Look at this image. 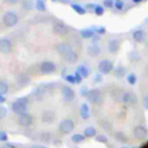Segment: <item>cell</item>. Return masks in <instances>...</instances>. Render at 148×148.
Masks as SVG:
<instances>
[{
  "label": "cell",
  "instance_id": "1f68e13d",
  "mask_svg": "<svg viewBox=\"0 0 148 148\" xmlns=\"http://www.w3.org/2000/svg\"><path fill=\"white\" fill-rule=\"evenodd\" d=\"M128 58H130V60H131V61H136V60L139 59V54H138V52H136V51H132V52L130 53Z\"/></svg>",
  "mask_w": 148,
  "mask_h": 148
},
{
  "label": "cell",
  "instance_id": "e0dca14e",
  "mask_svg": "<svg viewBox=\"0 0 148 148\" xmlns=\"http://www.w3.org/2000/svg\"><path fill=\"white\" fill-rule=\"evenodd\" d=\"M87 52L90 57H98L101 53V46H98L97 44H91L88 46Z\"/></svg>",
  "mask_w": 148,
  "mask_h": 148
},
{
  "label": "cell",
  "instance_id": "4fadbf2b",
  "mask_svg": "<svg viewBox=\"0 0 148 148\" xmlns=\"http://www.w3.org/2000/svg\"><path fill=\"white\" fill-rule=\"evenodd\" d=\"M61 95H62V97L65 98V101H67V102L73 101L74 97H75L74 90H73L72 88H69V87H62V89H61Z\"/></svg>",
  "mask_w": 148,
  "mask_h": 148
},
{
  "label": "cell",
  "instance_id": "f5cc1de1",
  "mask_svg": "<svg viewBox=\"0 0 148 148\" xmlns=\"http://www.w3.org/2000/svg\"><path fill=\"white\" fill-rule=\"evenodd\" d=\"M147 46H148V44H147Z\"/></svg>",
  "mask_w": 148,
  "mask_h": 148
},
{
  "label": "cell",
  "instance_id": "c3c4849f",
  "mask_svg": "<svg viewBox=\"0 0 148 148\" xmlns=\"http://www.w3.org/2000/svg\"><path fill=\"white\" fill-rule=\"evenodd\" d=\"M142 0H133V2H135V3H138V2H141Z\"/></svg>",
  "mask_w": 148,
  "mask_h": 148
},
{
  "label": "cell",
  "instance_id": "836d02e7",
  "mask_svg": "<svg viewBox=\"0 0 148 148\" xmlns=\"http://www.w3.org/2000/svg\"><path fill=\"white\" fill-rule=\"evenodd\" d=\"M114 7H116V9H118V10L123 9V7H124L123 0H116V1H114Z\"/></svg>",
  "mask_w": 148,
  "mask_h": 148
},
{
  "label": "cell",
  "instance_id": "f1b7e54d",
  "mask_svg": "<svg viewBox=\"0 0 148 148\" xmlns=\"http://www.w3.org/2000/svg\"><path fill=\"white\" fill-rule=\"evenodd\" d=\"M127 82L130 83V84H135V82H136V76H135V74L134 73H130L128 75H127Z\"/></svg>",
  "mask_w": 148,
  "mask_h": 148
},
{
  "label": "cell",
  "instance_id": "ac0fdd59",
  "mask_svg": "<svg viewBox=\"0 0 148 148\" xmlns=\"http://www.w3.org/2000/svg\"><path fill=\"white\" fill-rule=\"evenodd\" d=\"M80 116L82 119H88L90 117V110H89V106L87 103H83L80 108Z\"/></svg>",
  "mask_w": 148,
  "mask_h": 148
},
{
  "label": "cell",
  "instance_id": "bcb514c9",
  "mask_svg": "<svg viewBox=\"0 0 148 148\" xmlns=\"http://www.w3.org/2000/svg\"><path fill=\"white\" fill-rule=\"evenodd\" d=\"M30 148H45V147H43V146H38V145H35V146H31Z\"/></svg>",
  "mask_w": 148,
  "mask_h": 148
},
{
  "label": "cell",
  "instance_id": "8d00e7d4",
  "mask_svg": "<svg viewBox=\"0 0 148 148\" xmlns=\"http://www.w3.org/2000/svg\"><path fill=\"white\" fill-rule=\"evenodd\" d=\"M6 114H7V109L0 105V119H1V118H5Z\"/></svg>",
  "mask_w": 148,
  "mask_h": 148
},
{
  "label": "cell",
  "instance_id": "cb8c5ba5",
  "mask_svg": "<svg viewBox=\"0 0 148 148\" xmlns=\"http://www.w3.org/2000/svg\"><path fill=\"white\" fill-rule=\"evenodd\" d=\"M65 59H66L68 62H76V61H77V59H79V56H77V53H76V52L72 51L71 53H68L67 56H65Z\"/></svg>",
  "mask_w": 148,
  "mask_h": 148
},
{
  "label": "cell",
  "instance_id": "f35d334b",
  "mask_svg": "<svg viewBox=\"0 0 148 148\" xmlns=\"http://www.w3.org/2000/svg\"><path fill=\"white\" fill-rule=\"evenodd\" d=\"M7 139H8L7 133H6V132H3V131H0V141H6Z\"/></svg>",
  "mask_w": 148,
  "mask_h": 148
},
{
  "label": "cell",
  "instance_id": "d4e9b609",
  "mask_svg": "<svg viewBox=\"0 0 148 148\" xmlns=\"http://www.w3.org/2000/svg\"><path fill=\"white\" fill-rule=\"evenodd\" d=\"M80 35L83 38H92L94 37V31L91 29H83V30L80 31Z\"/></svg>",
  "mask_w": 148,
  "mask_h": 148
},
{
  "label": "cell",
  "instance_id": "83f0119b",
  "mask_svg": "<svg viewBox=\"0 0 148 148\" xmlns=\"http://www.w3.org/2000/svg\"><path fill=\"white\" fill-rule=\"evenodd\" d=\"M36 8H37V10H39V12L46 10V7H45V3H44L43 0H36Z\"/></svg>",
  "mask_w": 148,
  "mask_h": 148
},
{
  "label": "cell",
  "instance_id": "f546056e",
  "mask_svg": "<svg viewBox=\"0 0 148 148\" xmlns=\"http://www.w3.org/2000/svg\"><path fill=\"white\" fill-rule=\"evenodd\" d=\"M7 91H8V84L3 81H0V94L5 95Z\"/></svg>",
  "mask_w": 148,
  "mask_h": 148
},
{
  "label": "cell",
  "instance_id": "816d5d0a",
  "mask_svg": "<svg viewBox=\"0 0 148 148\" xmlns=\"http://www.w3.org/2000/svg\"><path fill=\"white\" fill-rule=\"evenodd\" d=\"M53 1H56V0H53Z\"/></svg>",
  "mask_w": 148,
  "mask_h": 148
},
{
  "label": "cell",
  "instance_id": "3957f363",
  "mask_svg": "<svg viewBox=\"0 0 148 148\" xmlns=\"http://www.w3.org/2000/svg\"><path fill=\"white\" fill-rule=\"evenodd\" d=\"M121 102L126 105H130V106H135L138 104V97L133 92V91H130V90H126L121 94V97H120Z\"/></svg>",
  "mask_w": 148,
  "mask_h": 148
},
{
  "label": "cell",
  "instance_id": "484cf974",
  "mask_svg": "<svg viewBox=\"0 0 148 148\" xmlns=\"http://www.w3.org/2000/svg\"><path fill=\"white\" fill-rule=\"evenodd\" d=\"M71 7L74 9V12H76V13H77V14H80V15L86 14V9H84L83 7H81V6H79V5L73 3V5H71Z\"/></svg>",
  "mask_w": 148,
  "mask_h": 148
},
{
  "label": "cell",
  "instance_id": "60d3db41",
  "mask_svg": "<svg viewBox=\"0 0 148 148\" xmlns=\"http://www.w3.org/2000/svg\"><path fill=\"white\" fill-rule=\"evenodd\" d=\"M74 76H75L76 83H80V82H81V80H82V77H81V76H80V75H79V74H77L76 72H75V74H74Z\"/></svg>",
  "mask_w": 148,
  "mask_h": 148
},
{
  "label": "cell",
  "instance_id": "9c48e42d",
  "mask_svg": "<svg viewBox=\"0 0 148 148\" xmlns=\"http://www.w3.org/2000/svg\"><path fill=\"white\" fill-rule=\"evenodd\" d=\"M17 123L21 125V126H24V127H28L32 124V116L29 114V113H23V114H20L18 116V119H17Z\"/></svg>",
  "mask_w": 148,
  "mask_h": 148
},
{
  "label": "cell",
  "instance_id": "4dcf8cb0",
  "mask_svg": "<svg viewBox=\"0 0 148 148\" xmlns=\"http://www.w3.org/2000/svg\"><path fill=\"white\" fill-rule=\"evenodd\" d=\"M94 12H95V14L96 15H98V16H101V15H103L104 14V8L102 7V6H96L95 8H94Z\"/></svg>",
  "mask_w": 148,
  "mask_h": 148
},
{
  "label": "cell",
  "instance_id": "e575fe53",
  "mask_svg": "<svg viewBox=\"0 0 148 148\" xmlns=\"http://www.w3.org/2000/svg\"><path fill=\"white\" fill-rule=\"evenodd\" d=\"M65 79H66V81H68L69 83H76V80H75V76H74V75H66Z\"/></svg>",
  "mask_w": 148,
  "mask_h": 148
},
{
  "label": "cell",
  "instance_id": "52a82bcc",
  "mask_svg": "<svg viewBox=\"0 0 148 148\" xmlns=\"http://www.w3.org/2000/svg\"><path fill=\"white\" fill-rule=\"evenodd\" d=\"M59 130L62 133H66V134L71 133L74 130V121L72 119H64L59 125Z\"/></svg>",
  "mask_w": 148,
  "mask_h": 148
},
{
  "label": "cell",
  "instance_id": "7402d4cb",
  "mask_svg": "<svg viewBox=\"0 0 148 148\" xmlns=\"http://www.w3.org/2000/svg\"><path fill=\"white\" fill-rule=\"evenodd\" d=\"M83 135H84V136H87V138L96 136V128H95V127H92V126L87 127V128L83 131Z\"/></svg>",
  "mask_w": 148,
  "mask_h": 148
},
{
  "label": "cell",
  "instance_id": "ba28073f",
  "mask_svg": "<svg viewBox=\"0 0 148 148\" xmlns=\"http://www.w3.org/2000/svg\"><path fill=\"white\" fill-rule=\"evenodd\" d=\"M57 51H58L59 54L65 57V56H67L68 53H71L73 51V47L68 43H60V44L57 45Z\"/></svg>",
  "mask_w": 148,
  "mask_h": 148
},
{
  "label": "cell",
  "instance_id": "ee69618b",
  "mask_svg": "<svg viewBox=\"0 0 148 148\" xmlns=\"http://www.w3.org/2000/svg\"><path fill=\"white\" fill-rule=\"evenodd\" d=\"M6 3H8V5H15L16 2H17V0H3Z\"/></svg>",
  "mask_w": 148,
  "mask_h": 148
},
{
  "label": "cell",
  "instance_id": "f6af8a7d",
  "mask_svg": "<svg viewBox=\"0 0 148 148\" xmlns=\"http://www.w3.org/2000/svg\"><path fill=\"white\" fill-rule=\"evenodd\" d=\"M5 101H6V98L3 97V95H1V94H0V103H3Z\"/></svg>",
  "mask_w": 148,
  "mask_h": 148
},
{
  "label": "cell",
  "instance_id": "d590c367",
  "mask_svg": "<svg viewBox=\"0 0 148 148\" xmlns=\"http://www.w3.org/2000/svg\"><path fill=\"white\" fill-rule=\"evenodd\" d=\"M142 105L145 106V109L148 110V94L145 95V96H142Z\"/></svg>",
  "mask_w": 148,
  "mask_h": 148
},
{
  "label": "cell",
  "instance_id": "603a6c76",
  "mask_svg": "<svg viewBox=\"0 0 148 148\" xmlns=\"http://www.w3.org/2000/svg\"><path fill=\"white\" fill-rule=\"evenodd\" d=\"M114 138H116V140L117 141H119V142H121V143H126L127 142V136L125 135V133L124 132H116L114 133Z\"/></svg>",
  "mask_w": 148,
  "mask_h": 148
},
{
  "label": "cell",
  "instance_id": "7bdbcfd3",
  "mask_svg": "<svg viewBox=\"0 0 148 148\" xmlns=\"http://www.w3.org/2000/svg\"><path fill=\"white\" fill-rule=\"evenodd\" d=\"M1 148H16L14 145H12V143H6V145H3Z\"/></svg>",
  "mask_w": 148,
  "mask_h": 148
},
{
  "label": "cell",
  "instance_id": "7a4b0ae2",
  "mask_svg": "<svg viewBox=\"0 0 148 148\" xmlns=\"http://www.w3.org/2000/svg\"><path fill=\"white\" fill-rule=\"evenodd\" d=\"M27 109H28V104H27V98H20L16 99L13 104H12V110L16 113V114H23L27 113Z\"/></svg>",
  "mask_w": 148,
  "mask_h": 148
},
{
  "label": "cell",
  "instance_id": "b9f144b4",
  "mask_svg": "<svg viewBox=\"0 0 148 148\" xmlns=\"http://www.w3.org/2000/svg\"><path fill=\"white\" fill-rule=\"evenodd\" d=\"M96 31H97L98 34H104V32H105V28H104V27H99L98 29H96Z\"/></svg>",
  "mask_w": 148,
  "mask_h": 148
},
{
  "label": "cell",
  "instance_id": "ffe728a7",
  "mask_svg": "<svg viewBox=\"0 0 148 148\" xmlns=\"http://www.w3.org/2000/svg\"><path fill=\"white\" fill-rule=\"evenodd\" d=\"M42 120L44 123H52L54 120V112L53 111H44L42 116Z\"/></svg>",
  "mask_w": 148,
  "mask_h": 148
},
{
  "label": "cell",
  "instance_id": "30bf717a",
  "mask_svg": "<svg viewBox=\"0 0 148 148\" xmlns=\"http://www.w3.org/2000/svg\"><path fill=\"white\" fill-rule=\"evenodd\" d=\"M120 45H121V40H120V39H118V38H112V39H110L109 43H108V49H109V51H110L111 53H116V52L119 51Z\"/></svg>",
  "mask_w": 148,
  "mask_h": 148
},
{
  "label": "cell",
  "instance_id": "277c9868",
  "mask_svg": "<svg viewBox=\"0 0 148 148\" xmlns=\"http://www.w3.org/2000/svg\"><path fill=\"white\" fill-rule=\"evenodd\" d=\"M2 22H3V24H5L6 27L10 28V27H14V25L18 22V17H17V15H16L15 13H13V12H7V13L3 15V17H2Z\"/></svg>",
  "mask_w": 148,
  "mask_h": 148
},
{
  "label": "cell",
  "instance_id": "4316f807",
  "mask_svg": "<svg viewBox=\"0 0 148 148\" xmlns=\"http://www.w3.org/2000/svg\"><path fill=\"white\" fill-rule=\"evenodd\" d=\"M84 135L83 134H74L73 136H72V141L74 142V143H80V142H82L83 140H84Z\"/></svg>",
  "mask_w": 148,
  "mask_h": 148
},
{
  "label": "cell",
  "instance_id": "74e56055",
  "mask_svg": "<svg viewBox=\"0 0 148 148\" xmlns=\"http://www.w3.org/2000/svg\"><path fill=\"white\" fill-rule=\"evenodd\" d=\"M103 5H104L105 7H108V8H111L112 6H114V3L112 2V0H104Z\"/></svg>",
  "mask_w": 148,
  "mask_h": 148
},
{
  "label": "cell",
  "instance_id": "681fc988",
  "mask_svg": "<svg viewBox=\"0 0 148 148\" xmlns=\"http://www.w3.org/2000/svg\"><path fill=\"white\" fill-rule=\"evenodd\" d=\"M142 148H148V147H147V146H146V147H142Z\"/></svg>",
  "mask_w": 148,
  "mask_h": 148
},
{
  "label": "cell",
  "instance_id": "8fae6325",
  "mask_svg": "<svg viewBox=\"0 0 148 148\" xmlns=\"http://www.w3.org/2000/svg\"><path fill=\"white\" fill-rule=\"evenodd\" d=\"M132 38H133L134 42L141 44V43H143V42L146 40V34H145V31H143L142 29H136V30L133 31Z\"/></svg>",
  "mask_w": 148,
  "mask_h": 148
},
{
  "label": "cell",
  "instance_id": "9a60e30c",
  "mask_svg": "<svg viewBox=\"0 0 148 148\" xmlns=\"http://www.w3.org/2000/svg\"><path fill=\"white\" fill-rule=\"evenodd\" d=\"M12 50V42L7 38L0 39V52L1 53H8Z\"/></svg>",
  "mask_w": 148,
  "mask_h": 148
},
{
  "label": "cell",
  "instance_id": "8992f818",
  "mask_svg": "<svg viewBox=\"0 0 148 148\" xmlns=\"http://www.w3.org/2000/svg\"><path fill=\"white\" fill-rule=\"evenodd\" d=\"M113 69V62L108 60V59H104V60H101L99 64H98V71L99 73L102 74H109L111 71Z\"/></svg>",
  "mask_w": 148,
  "mask_h": 148
},
{
  "label": "cell",
  "instance_id": "d6a6232c",
  "mask_svg": "<svg viewBox=\"0 0 148 148\" xmlns=\"http://www.w3.org/2000/svg\"><path fill=\"white\" fill-rule=\"evenodd\" d=\"M96 141L98 142H102V143H106L108 142V138L103 134H99V135H96Z\"/></svg>",
  "mask_w": 148,
  "mask_h": 148
},
{
  "label": "cell",
  "instance_id": "ab89813d",
  "mask_svg": "<svg viewBox=\"0 0 148 148\" xmlns=\"http://www.w3.org/2000/svg\"><path fill=\"white\" fill-rule=\"evenodd\" d=\"M88 91H89V90H87V88H86V87H84V88H81V96H86V97H87Z\"/></svg>",
  "mask_w": 148,
  "mask_h": 148
},
{
  "label": "cell",
  "instance_id": "d6986e66",
  "mask_svg": "<svg viewBox=\"0 0 148 148\" xmlns=\"http://www.w3.org/2000/svg\"><path fill=\"white\" fill-rule=\"evenodd\" d=\"M113 74H114V76H116V77H118V79L124 77V76H125V74H126V67H124L123 65L117 66V67L113 69Z\"/></svg>",
  "mask_w": 148,
  "mask_h": 148
},
{
  "label": "cell",
  "instance_id": "7dc6e473",
  "mask_svg": "<svg viewBox=\"0 0 148 148\" xmlns=\"http://www.w3.org/2000/svg\"><path fill=\"white\" fill-rule=\"evenodd\" d=\"M96 6L95 5H91V3H89V5H87V8H95Z\"/></svg>",
  "mask_w": 148,
  "mask_h": 148
},
{
  "label": "cell",
  "instance_id": "2e32d148",
  "mask_svg": "<svg viewBox=\"0 0 148 148\" xmlns=\"http://www.w3.org/2000/svg\"><path fill=\"white\" fill-rule=\"evenodd\" d=\"M52 88V86H50V84H40L36 90H35V96L36 97H42V96H44L47 91H49V89H51Z\"/></svg>",
  "mask_w": 148,
  "mask_h": 148
},
{
  "label": "cell",
  "instance_id": "6da1fadb",
  "mask_svg": "<svg viewBox=\"0 0 148 148\" xmlns=\"http://www.w3.org/2000/svg\"><path fill=\"white\" fill-rule=\"evenodd\" d=\"M87 99H88V102H90L91 104L99 105V104H102V102H103V95H102V92H101L99 89H91V90L88 91Z\"/></svg>",
  "mask_w": 148,
  "mask_h": 148
},
{
  "label": "cell",
  "instance_id": "44dd1931",
  "mask_svg": "<svg viewBox=\"0 0 148 148\" xmlns=\"http://www.w3.org/2000/svg\"><path fill=\"white\" fill-rule=\"evenodd\" d=\"M76 73H77L82 79H87V77L89 76V71H88V68H87L84 65L79 66L77 69H76Z\"/></svg>",
  "mask_w": 148,
  "mask_h": 148
},
{
  "label": "cell",
  "instance_id": "5b68a950",
  "mask_svg": "<svg viewBox=\"0 0 148 148\" xmlns=\"http://www.w3.org/2000/svg\"><path fill=\"white\" fill-rule=\"evenodd\" d=\"M132 134H133V136H134L136 140H143V139H146L147 135H148V130H147L143 125H138V126H135V127L133 128Z\"/></svg>",
  "mask_w": 148,
  "mask_h": 148
},
{
  "label": "cell",
  "instance_id": "f907efd6",
  "mask_svg": "<svg viewBox=\"0 0 148 148\" xmlns=\"http://www.w3.org/2000/svg\"><path fill=\"white\" fill-rule=\"evenodd\" d=\"M123 148H128V147H123Z\"/></svg>",
  "mask_w": 148,
  "mask_h": 148
},
{
  "label": "cell",
  "instance_id": "7c38bea8",
  "mask_svg": "<svg viewBox=\"0 0 148 148\" xmlns=\"http://www.w3.org/2000/svg\"><path fill=\"white\" fill-rule=\"evenodd\" d=\"M56 65L52 61H44L40 65V72L43 74H49V73H53L56 71Z\"/></svg>",
  "mask_w": 148,
  "mask_h": 148
},
{
  "label": "cell",
  "instance_id": "5bb4252c",
  "mask_svg": "<svg viewBox=\"0 0 148 148\" xmlns=\"http://www.w3.org/2000/svg\"><path fill=\"white\" fill-rule=\"evenodd\" d=\"M53 30H54V32L58 34L59 36H65V35L68 34V28H67L64 23H61V22L56 23V24L53 25Z\"/></svg>",
  "mask_w": 148,
  "mask_h": 148
}]
</instances>
